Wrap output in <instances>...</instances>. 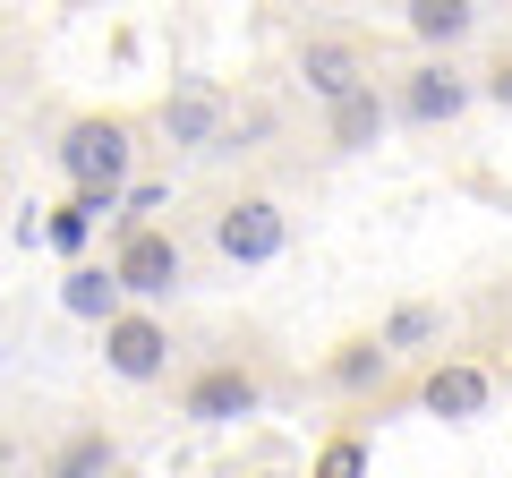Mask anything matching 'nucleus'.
I'll return each instance as SVG.
<instances>
[{
	"label": "nucleus",
	"instance_id": "nucleus-1",
	"mask_svg": "<svg viewBox=\"0 0 512 478\" xmlns=\"http://www.w3.org/2000/svg\"><path fill=\"white\" fill-rule=\"evenodd\" d=\"M60 171H69L77 197H128L137 188V154H146V129L128 111H77L60 129Z\"/></svg>",
	"mask_w": 512,
	"mask_h": 478
},
{
	"label": "nucleus",
	"instance_id": "nucleus-2",
	"mask_svg": "<svg viewBox=\"0 0 512 478\" xmlns=\"http://www.w3.org/2000/svg\"><path fill=\"white\" fill-rule=\"evenodd\" d=\"M265 359L256 350H214V359H197V368L180 376V419L188 427H239L265 410Z\"/></svg>",
	"mask_w": 512,
	"mask_h": 478
},
{
	"label": "nucleus",
	"instance_id": "nucleus-3",
	"mask_svg": "<svg viewBox=\"0 0 512 478\" xmlns=\"http://www.w3.org/2000/svg\"><path fill=\"white\" fill-rule=\"evenodd\" d=\"M205 248H214L222 265H274L282 248H291V205H282L274 188H231V197H214V214H205Z\"/></svg>",
	"mask_w": 512,
	"mask_h": 478
},
{
	"label": "nucleus",
	"instance_id": "nucleus-4",
	"mask_svg": "<svg viewBox=\"0 0 512 478\" xmlns=\"http://www.w3.org/2000/svg\"><path fill=\"white\" fill-rule=\"evenodd\" d=\"M291 69H299V86L333 111V103H350V94L376 86V43H367L359 26H308V35L291 43Z\"/></svg>",
	"mask_w": 512,
	"mask_h": 478
},
{
	"label": "nucleus",
	"instance_id": "nucleus-5",
	"mask_svg": "<svg viewBox=\"0 0 512 478\" xmlns=\"http://www.w3.org/2000/svg\"><path fill=\"white\" fill-rule=\"evenodd\" d=\"M111 274H120L128 308H154L163 316V299L188 291V248L171 222H146V231H111Z\"/></svg>",
	"mask_w": 512,
	"mask_h": 478
},
{
	"label": "nucleus",
	"instance_id": "nucleus-6",
	"mask_svg": "<svg viewBox=\"0 0 512 478\" xmlns=\"http://www.w3.org/2000/svg\"><path fill=\"white\" fill-rule=\"evenodd\" d=\"M231 120L239 111H231V94H222L214 77H171L163 103H154V137H163L180 163H214V146H222Z\"/></svg>",
	"mask_w": 512,
	"mask_h": 478
},
{
	"label": "nucleus",
	"instance_id": "nucleus-7",
	"mask_svg": "<svg viewBox=\"0 0 512 478\" xmlns=\"http://www.w3.org/2000/svg\"><path fill=\"white\" fill-rule=\"evenodd\" d=\"M384 94H393V129H453L478 103V77L461 60H410L402 77H384Z\"/></svg>",
	"mask_w": 512,
	"mask_h": 478
},
{
	"label": "nucleus",
	"instance_id": "nucleus-8",
	"mask_svg": "<svg viewBox=\"0 0 512 478\" xmlns=\"http://www.w3.org/2000/svg\"><path fill=\"white\" fill-rule=\"evenodd\" d=\"M495 393H504V376L478 368V359H436V368H419V385H410V402L427 410V419L444 427H470L495 410Z\"/></svg>",
	"mask_w": 512,
	"mask_h": 478
},
{
	"label": "nucleus",
	"instance_id": "nucleus-9",
	"mask_svg": "<svg viewBox=\"0 0 512 478\" xmlns=\"http://www.w3.org/2000/svg\"><path fill=\"white\" fill-rule=\"evenodd\" d=\"M393 350L376 342V333H342V342L316 359V385L333 393V402H359V410H376V393H393Z\"/></svg>",
	"mask_w": 512,
	"mask_h": 478
},
{
	"label": "nucleus",
	"instance_id": "nucleus-10",
	"mask_svg": "<svg viewBox=\"0 0 512 478\" xmlns=\"http://www.w3.org/2000/svg\"><path fill=\"white\" fill-rule=\"evenodd\" d=\"M171 350H180V342H171V325L154 308H128L120 325H103V368L120 376V385H163Z\"/></svg>",
	"mask_w": 512,
	"mask_h": 478
},
{
	"label": "nucleus",
	"instance_id": "nucleus-11",
	"mask_svg": "<svg viewBox=\"0 0 512 478\" xmlns=\"http://www.w3.org/2000/svg\"><path fill=\"white\" fill-rule=\"evenodd\" d=\"M103 222H120V197H60V205H43V248L60 257V274L69 265H94V231Z\"/></svg>",
	"mask_w": 512,
	"mask_h": 478
},
{
	"label": "nucleus",
	"instance_id": "nucleus-12",
	"mask_svg": "<svg viewBox=\"0 0 512 478\" xmlns=\"http://www.w3.org/2000/svg\"><path fill=\"white\" fill-rule=\"evenodd\" d=\"M376 342L393 350V359H427V368H436L444 359V299H393L384 325H376Z\"/></svg>",
	"mask_w": 512,
	"mask_h": 478
},
{
	"label": "nucleus",
	"instance_id": "nucleus-13",
	"mask_svg": "<svg viewBox=\"0 0 512 478\" xmlns=\"http://www.w3.org/2000/svg\"><path fill=\"white\" fill-rule=\"evenodd\" d=\"M402 26H410V43H419V60H453L461 43L478 35V0H410Z\"/></svg>",
	"mask_w": 512,
	"mask_h": 478
},
{
	"label": "nucleus",
	"instance_id": "nucleus-14",
	"mask_svg": "<svg viewBox=\"0 0 512 478\" xmlns=\"http://www.w3.org/2000/svg\"><path fill=\"white\" fill-rule=\"evenodd\" d=\"M60 308L77 316V325H120L128 316V291H120V274H111V257H94V265H69V274H60Z\"/></svg>",
	"mask_w": 512,
	"mask_h": 478
},
{
	"label": "nucleus",
	"instance_id": "nucleus-15",
	"mask_svg": "<svg viewBox=\"0 0 512 478\" xmlns=\"http://www.w3.org/2000/svg\"><path fill=\"white\" fill-rule=\"evenodd\" d=\"M43 478H120V436L103 419H77L69 436L43 453Z\"/></svg>",
	"mask_w": 512,
	"mask_h": 478
},
{
	"label": "nucleus",
	"instance_id": "nucleus-16",
	"mask_svg": "<svg viewBox=\"0 0 512 478\" xmlns=\"http://www.w3.org/2000/svg\"><path fill=\"white\" fill-rule=\"evenodd\" d=\"M384 129H393V94H384V86H367V94H350V103L325 111V146L333 154H367Z\"/></svg>",
	"mask_w": 512,
	"mask_h": 478
},
{
	"label": "nucleus",
	"instance_id": "nucleus-17",
	"mask_svg": "<svg viewBox=\"0 0 512 478\" xmlns=\"http://www.w3.org/2000/svg\"><path fill=\"white\" fill-rule=\"evenodd\" d=\"M376 470V444H367V427H333L325 444H316L308 478H367Z\"/></svg>",
	"mask_w": 512,
	"mask_h": 478
},
{
	"label": "nucleus",
	"instance_id": "nucleus-18",
	"mask_svg": "<svg viewBox=\"0 0 512 478\" xmlns=\"http://www.w3.org/2000/svg\"><path fill=\"white\" fill-rule=\"evenodd\" d=\"M163 205H171V180H137V188L120 197V222H111V231H146Z\"/></svg>",
	"mask_w": 512,
	"mask_h": 478
},
{
	"label": "nucleus",
	"instance_id": "nucleus-19",
	"mask_svg": "<svg viewBox=\"0 0 512 478\" xmlns=\"http://www.w3.org/2000/svg\"><path fill=\"white\" fill-rule=\"evenodd\" d=\"M478 103H495V111H512V52H495L487 69H478Z\"/></svg>",
	"mask_w": 512,
	"mask_h": 478
},
{
	"label": "nucleus",
	"instance_id": "nucleus-20",
	"mask_svg": "<svg viewBox=\"0 0 512 478\" xmlns=\"http://www.w3.org/2000/svg\"><path fill=\"white\" fill-rule=\"evenodd\" d=\"M504 385H512V359H504Z\"/></svg>",
	"mask_w": 512,
	"mask_h": 478
},
{
	"label": "nucleus",
	"instance_id": "nucleus-21",
	"mask_svg": "<svg viewBox=\"0 0 512 478\" xmlns=\"http://www.w3.org/2000/svg\"><path fill=\"white\" fill-rule=\"evenodd\" d=\"M120 478H137V470H120Z\"/></svg>",
	"mask_w": 512,
	"mask_h": 478
}]
</instances>
